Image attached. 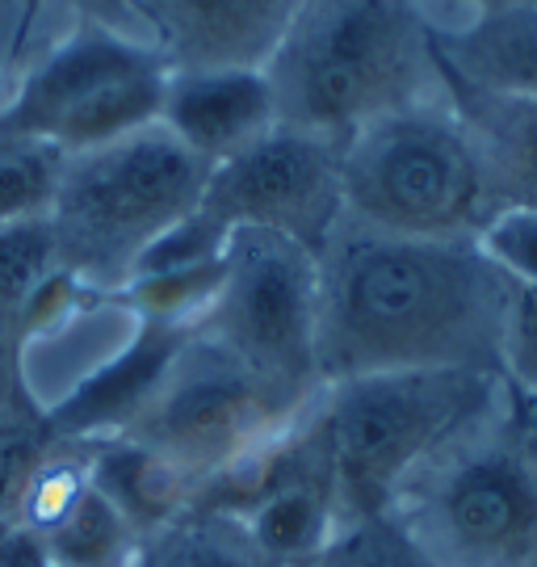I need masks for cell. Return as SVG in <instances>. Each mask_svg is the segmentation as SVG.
<instances>
[{
	"label": "cell",
	"instance_id": "obj_1",
	"mask_svg": "<svg viewBox=\"0 0 537 567\" xmlns=\"http://www.w3.org/2000/svg\"><path fill=\"white\" fill-rule=\"evenodd\" d=\"M517 278L478 240H416L340 219L319 252V383L382 370L504 379Z\"/></svg>",
	"mask_w": 537,
	"mask_h": 567
},
{
	"label": "cell",
	"instance_id": "obj_2",
	"mask_svg": "<svg viewBox=\"0 0 537 567\" xmlns=\"http://www.w3.org/2000/svg\"><path fill=\"white\" fill-rule=\"evenodd\" d=\"M265 72L281 126L337 143L445 93L424 0H302Z\"/></svg>",
	"mask_w": 537,
	"mask_h": 567
},
{
	"label": "cell",
	"instance_id": "obj_3",
	"mask_svg": "<svg viewBox=\"0 0 537 567\" xmlns=\"http://www.w3.org/2000/svg\"><path fill=\"white\" fill-rule=\"evenodd\" d=\"M508 386L478 370H382L323 383L307 425L337 484L340 517L386 513L437 450L496 421Z\"/></svg>",
	"mask_w": 537,
	"mask_h": 567
},
{
	"label": "cell",
	"instance_id": "obj_4",
	"mask_svg": "<svg viewBox=\"0 0 537 567\" xmlns=\"http://www.w3.org/2000/svg\"><path fill=\"white\" fill-rule=\"evenodd\" d=\"M344 219L416 240H478L499 215L475 143L445 93L340 140Z\"/></svg>",
	"mask_w": 537,
	"mask_h": 567
},
{
	"label": "cell",
	"instance_id": "obj_5",
	"mask_svg": "<svg viewBox=\"0 0 537 567\" xmlns=\"http://www.w3.org/2000/svg\"><path fill=\"white\" fill-rule=\"evenodd\" d=\"M210 164L159 122L126 140L68 156L51 203L60 265L110 299L131 282L147 244L198 210Z\"/></svg>",
	"mask_w": 537,
	"mask_h": 567
},
{
	"label": "cell",
	"instance_id": "obj_6",
	"mask_svg": "<svg viewBox=\"0 0 537 567\" xmlns=\"http://www.w3.org/2000/svg\"><path fill=\"white\" fill-rule=\"evenodd\" d=\"M386 513L437 567H537V454L513 404L437 450Z\"/></svg>",
	"mask_w": 537,
	"mask_h": 567
},
{
	"label": "cell",
	"instance_id": "obj_7",
	"mask_svg": "<svg viewBox=\"0 0 537 567\" xmlns=\"http://www.w3.org/2000/svg\"><path fill=\"white\" fill-rule=\"evenodd\" d=\"M316 395L260 374L252 362L194 328L156 400L122 437H135L168 458L198 496L202 484L227 466L290 433Z\"/></svg>",
	"mask_w": 537,
	"mask_h": 567
},
{
	"label": "cell",
	"instance_id": "obj_8",
	"mask_svg": "<svg viewBox=\"0 0 537 567\" xmlns=\"http://www.w3.org/2000/svg\"><path fill=\"white\" fill-rule=\"evenodd\" d=\"M173 63L156 42L122 34L118 25L80 18L72 34L0 105V126L80 156L159 122Z\"/></svg>",
	"mask_w": 537,
	"mask_h": 567
},
{
	"label": "cell",
	"instance_id": "obj_9",
	"mask_svg": "<svg viewBox=\"0 0 537 567\" xmlns=\"http://www.w3.org/2000/svg\"><path fill=\"white\" fill-rule=\"evenodd\" d=\"M198 332L252 362L260 374L316 395L319 386V257L265 227H236L223 278Z\"/></svg>",
	"mask_w": 537,
	"mask_h": 567
},
{
	"label": "cell",
	"instance_id": "obj_10",
	"mask_svg": "<svg viewBox=\"0 0 537 567\" xmlns=\"http://www.w3.org/2000/svg\"><path fill=\"white\" fill-rule=\"evenodd\" d=\"M198 210L227 236L236 227H265L319 257L344 219L340 143L278 122L269 135L210 168Z\"/></svg>",
	"mask_w": 537,
	"mask_h": 567
},
{
	"label": "cell",
	"instance_id": "obj_11",
	"mask_svg": "<svg viewBox=\"0 0 537 567\" xmlns=\"http://www.w3.org/2000/svg\"><path fill=\"white\" fill-rule=\"evenodd\" d=\"M152 25V42L173 63L189 68H269L302 0H131Z\"/></svg>",
	"mask_w": 537,
	"mask_h": 567
},
{
	"label": "cell",
	"instance_id": "obj_12",
	"mask_svg": "<svg viewBox=\"0 0 537 567\" xmlns=\"http://www.w3.org/2000/svg\"><path fill=\"white\" fill-rule=\"evenodd\" d=\"M189 337L194 328L135 320L131 341L114 358L93 365L55 404H42L51 433L60 442H101V437L126 433L156 400V391L164 386Z\"/></svg>",
	"mask_w": 537,
	"mask_h": 567
},
{
	"label": "cell",
	"instance_id": "obj_13",
	"mask_svg": "<svg viewBox=\"0 0 537 567\" xmlns=\"http://www.w3.org/2000/svg\"><path fill=\"white\" fill-rule=\"evenodd\" d=\"M159 126L210 168L278 126V102L265 68H189L173 72Z\"/></svg>",
	"mask_w": 537,
	"mask_h": 567
},
{
	"label": "cell",
	"instance_id": "obj_14",
	"mask_svg": "<svg viewBox=\"0 0 537 567\" xmlns=\"http://www.w3.org/2000/svg\"><path fill=\"white\" fill-rule=\"evenodd\" d=\"M433 55L441 76L466 89L537 97V0L478 9L458 25L433 21Z\"/></svg>",
	"mask_w": 537,
	"mask_h": 567
},
{
	"label": "cell",
	"instance_id": "obj_15",
	"mask_svg": "<svg viewBox=\"0 0 537 567\" xmlns=\"http://www.w3.org/2000/svg\"><path fill=\"white\" fill-rule=\"evenodd\" d=\"M504 210H537V97H496L441 76Z\"/></svg>",
	"mask_w": 537,
	"mask_h": 567
},
{
	"label": "cell",
	"instance_id": "obj_16",
	"mask_svg": "<svg viewBox=\"0 0 537 567\" xmlns=\"http://www.w3.org/2000/svg\"><path fill=\"white\" fill-rule=\"evenodd\" d=\"M89 454V475L93 484L131 517V526L143 538H152L168 522H177L185 508L194 505V484L180 475L168 458L147 450L135 437H101V442H80Z\"/></svg>",
	"mask_w": 537,
	"mask_h": 567
},
{
	"label": "cell",
	"instance_id": "obj_17",
	"mask_svg": "<svg viewBox=\"0 0 537 567\" xmlns=\"http://www.w3.org/2000/svg\"><path fill=\"white\" fill-rule=\"evenodd\" d=\"M55 567H135L147 538L89 475L76 505L39 538Z\"/></svg>",
	"mask_w": 537,
	"mask_h": 567
},
{
	"label": "cell",
	"instance_id": "obj_18",
	"mask_svg": "<svg viewBox=\"0 0 537 567\" xmlns=\"http://www.w3.org/2000/svg\"><path fill=\"white\" fill-rule=\"evenodd\" d=\"M147 550L156 567H278L248 526L219 508H185L177 522L147 538Z\"/></svg>",
	"mask_w": 537,
	"mask_h": 567
},
{
	"label": "cell",
	"instance_id": "obj_19",
	"mask_svg": "<svg viewBox=\"0 0 537 567\" xmlns=\"http://www.w3.org/2000/svg\"><path fill=\"white\" fill-rule=\"evenodd\" d=\"M55 269H60V248H55V231H51L47 215L0 227V337L4 341L21 349V316Z\"/></svg>",
	"mask_w": 537,
	"mask_h": 567
},
{
	"label": "cell",
	"instance_id": "obj_20",
	"mask_svg": "<svg viewBox=\"0 0 537 567\" xmlns=\"http://www.w3.org/2000/svg\"><path fill=\"white\" fill-rule=\"evenodd\" d=\"M63 164L60 147L0 126V227L51 215Z\"/></svg>",
	"mask_w": 537,
	"mask_h": 567
},
{
	"label": "cell",
	"instance_id": "obj_21",
	"mask_svg": "<svg viewBox=\"0 0 537 567\" xmlns=\"http://www.w3.org/2000/svg\"><path fill=\"white\" fill-rule=\"evenodd\" d=\"M60 437L47 425V412L34 395H25L0 416V526L18 522L25 487L39 475V466L51 458Z\"/></svg>",
	"mask_w": 537,
	"mask_h": 567
},
{
	"label": "cell",
	"instance_id": "obj_22",
	"mask_svg": "<svg viewBox=\"0 0 537 567\" xmlns=\"http://www.w3.org/2000/svg\"><path fill=\"white\" fill-rule=\"evenodd\" d=\"M311 567H437L391 513L344 522Z\"/></svg>",
	"mask_w": 537,
	"mask_h": 567
},
{
	"label": "cell",
	"instance_id": "obj_23",
	"mask_svg": "<svg viewBox=\"0 0 537 567\" xmlns=\"http://www.w3.org/2000/svg\"><path fill=\"white\" fill-rule=\"evenodd\" d=\"M504 386L517 412L537 408V286L517 282L504 328Z\"/></svg>",
	"mask_w": 537,
	"mask_h": 567
},
{
	"label": "cell",
	"instance_id": "obj_24",
	"mask_svg": "<svg viewBox=\"0 0 537 567\" xmlns=\"http://www.w3.org/2000/svg\"><path fill=\"white\" fill-rule=\"evenodd\" d=\"M21 358H25V353H21L18 344L0 337V416L18 404V400L30 395V383H25V374H21Z\"/></svg>",
	"mask_w": 537,
	"mask_h": 567
},
{
	"label": "cell",
	"instance_id": "obj_25",
	"mask_svg": "<svg viewBox=\"0 0 537 567\" xmlns=\"http://www.w3.org/2000/svg\"><path fill=\"white\" fill-rule=\"evenodd\" d=\"M39 4L42 0H25V21H21V30H18V42L25 39V30H30V21L39 13ZM72 4L80 9V18H97V21H110V25H114L118 13L131 9V0H72Z\"/></svg>",
	"mask_w": 537,
	"mask_h": 567
},
{
	"label": "cell",
	"instance_id": "obj_26",
	"mask_svg": "<svg viewBox=\"0 0 537 567\" xmlns=\"http://www.w3.org/2000/svg\"><path fill=\"white\" fill-rule=\"evenodd\" d=\"M508 404H513V400H508ZM513 421H517L520 437H525V446L537 454V408H534V412H517V408H513Z\"/></svg>",
	"mask_w": 537,
	"mask_h": 567
},
{
	"label": "cell",
	"instance_id": "obj_27",
	"mask_svg": "<svg viewBox=\"0 0 537 567\" xmlns=\"http://www.w3.org/2000/svg\"><path fill=\"white\" fill-rule=\"evenodd\" d=\"M458 4H466L471 13H478V9H499V4H525V0H458Z\"/></svg>",
	"mask_w": 537,
	"mask_h": 567
},
{
	"label": "cell",
	"instance_id": "obj_28",
	"mask_svg": "<svg viewBox=\"0 0 537 567\" xmlns=\"http://www.w3.org/2000/svg\"><path fill=\"white\" fill-rule=\"evenodd\" d=\"M135 567H156V559H152V550L143 547V555H140V559H135Z\"/></svg>",
	"mask_w": 537,
	"mask_h": 567
}]
</instances>
